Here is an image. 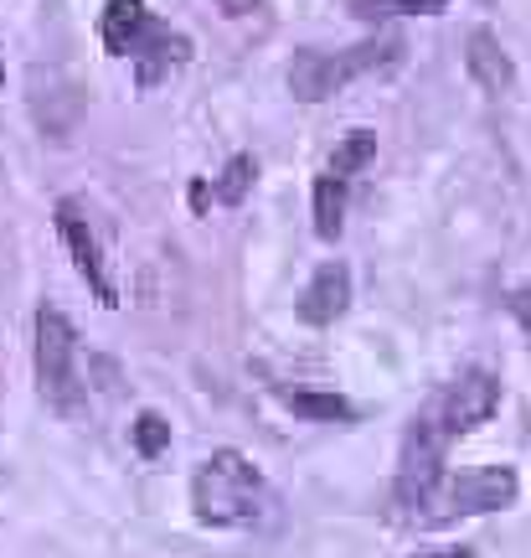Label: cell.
<instances>
[{
	"mask_svg": "<svg viewBox=\"0 0 531 558\" xmlns=\"http://www.w3.org/2000/svg\"><path fill=\"white\" fill-rule=\"evenodd\" d=\"M501 409V383L485 367H465L459 378H449L413 414L408 435H403V456H397V481H393V507L403 518H423V507H439L444 492V456L459 435H470L474 424Z\"/></svg>",
	"mask_w": 531,
	"mask_h": 558,
	"instance_id": "obj_1",
	"label": "cell"
},
{
	"mask_svg": "<svg viewBox=\"0 0 531 558\" xmlns=\"http://www.w3.org/2000/svg\"><path fill=\"white\" fill-rule=\"evenodd\" d=\"M192 507H197V518L207 527H269L279 522V497L274 486L263 481L248 456H237V450H212V456L197 465V476H192Z\"/></svg>",
	"mask_w": 531,
	"mask_h": 558,
	"instance_id": "obj_2",
	"label": "cell"
},
{
	"mask_svg": "<svg viewBox=\"0 0 531 558\" xmlns=\"http://www.w3.org/2000/svg\"><path fill=\"white\" fill-rule=\"evenodd\" d=\"M99 32L114 58L139 62V83H156L160 73H171V68H181V62L192 58V41L181 37V32H171L165 21L150 16L145 0H109Z\"/></svg>",
	"mask_w": 531,
	"mask_h": 558,
	"instance_id": "obj_3",
	"label": "cell"
},
{
	"mask_svg": "<svg viewBox=\"0 0 531 558\" xmlns=\"http://www.w3.org/2000/svg\"><path fill=\"white\" fill-rule=\"evenodd\" d=\"M403 62V41L382 37V41H356V47H341V52H325V47H305L289 62V94L305 104H320L341 94L346 83L372 78V73H387Z\"/></svg>",
	"mask_w": 531,
	"mask_h": 558,
	"instance_id": "obj_4",
	"label": "cell"
},
{
	"mask_svg": "<svg viewBox=\"0 0 531 558\" xmlns=\"http://www.w3.org/2000/svg\"><path fill=\"white\" fill-rule=\"evenodd\" d=\"M37 388L58 414L83 409V378H78V331L58 305L37 311Z\"/></svg>",
	"mask_w": 531,
	"mask_h": 558,
	"instance_id": "obj_5",
	"label": "cell"
},
{
	"mask_svg": "<svg viewBox=\"0 0 531 558\" xmlns=\"http://www.w3.org/2000/svg\"><path fill=\"white\" fill-rule=\"evenodd\" d=\"M372 156H376L372 130H351V135L335 145L331 166H325L320 181H316V233L320 239H335V233H341V218H346V186H351V177Z\"/></svg>",
	"mask_w": 531,
	"mask_h": 558,
	"instance_id": "obj_6",
	"label": "cell"
},
{
	"mask_svg": "<svg viewBox=\"0 0 531 558\" xmlns=\"http://www.w3.org/2000/svg\"><path fill=\"white\" fill-rule=\"evenodd\" d=\"M516 501V471L511 465H485V471H465V476L444 481L439 492V522L470 518V512H495Z\"/></svg>",
	"mask_w": 531,
	"mask_h": 558,
	"instance_id": "obj_7",
	"label": "cell"
},
{
	"mask_svg": "<svg viewBox=\"0 0 531 558\" xmlns=\"http://www.w3.org/2000/svg\"><path fill=\"white\" fill-rule=\"evenodd\" d=\"M58 233H62V243H67L73 264H78V275L94 284V295H99L103 305H119L114 279H109V269H103L99 239H94V228H88V218H83L78 202H58Z\"/></svg>",
	"mask_w": 531,
	"mask_h": 558,
	"instance_id": "obj_8",
	"label": "cell"
},
{
	"mask_svg": "<svg viewBox=\"0 0 531 558\" xmlns=\"http://www.w3.org/2000/svg\"><path fill=\"white\" fill-rule=\"evenodd\" d=\"M346 305H351V269L346 264H320L316 279L299 295V320L331 326L335 316H346Z\"/></svg>",
	"mask_w": 531,
	"mask_h": 558,
	"instance_id": "obj_9",
	"label": "cell"
},
{
	"mask_svg": "<svg viewBox=\"0 0 531 558\" xmlns=\"http://www.w3.org/2000/svg\"><path fill=\"white\" fill-rule=\"evenodd\" d=\"M465 68H470V78L485 88V94H511L516 83V68L506 58V47L485 32V26H474L470 41H465Z\"/></svg>",
	"mask_w": 531,
	"mask_h": 558,
	"instance_id": "obj_10",
	"label": "cell"
},
{
	"mask_svg": "<svg viewBox=\"0 0 531 558\" xmlns=\"http://www.w3.org/2000/svg\"><path fill=\"white\" fill-rule=\"evenodd\" d=\"M356 16H433V11H444L449 0H351Z\"/></svg>",
	"mask_w": 531,
	"mask_h": 558,
	"instance_id": "obj_11",
	"label": "cell"
},
{
	"mask_svg": "<svg viewBox=\"0 0 531 558\" xmlns=\"http://www.w3.org/2000/svg\"><path fill=\"white\" fill-rule=\"evenodd\" d=\"M254 177H258L254 156H233V160H227V171H222V181H217V197L227 202V207H237V202L248 197V186H254Z\"/></svg>",
	"mask_w": 531,
	"mask_h": 558,
	"instance_id": "obj_12",
	"label": "cell"
},
{
	"mask_svg": "<svg viewBox=\"0 0 531 558\" xmlns=\"http://www.w3.org/2000/svg\"><path fill=\"white\" fill-rule=\"evenodd\" d=\"M284 399H289V409H299L310 418H356L351 403L335 399V393H284Z\"/></svg>",
	"mask_w": 531,
	"mask_h": 558,
	"instance_id": "obj_13",
	"label": "cell"
},
{
	"mask_svg": "<svg viewBox=\"0 0 531 558\" xmlns=\"http://www.w3.org/2000/svg\"><path fill=\"white\" fill-rule=\"evenodd\" d=\"M135 445H139V456H160V450L171 445V424L160 414H139L135 418Z\"/></svg>",
	"mask_w": 531,
	"mask_h": 558,
	"instance_id": "obj_14",
	"label": "cell"
},
{
	"mask_svg": "<svg viewBox=\"0 0 531 558\" xmlns=\"http://www.w3.org/2000/svg\"><path fill=\"white\" fill-rule=\"evenodd\" d=\"M511 311H516V320H521V331L531 337V279L511 295Z\"/></svg>",
	"mask_w": 531,
	"mask_h": 558,
	"instance_id": "obj_15",
	"label": "cell"
},
{
	"mask_svg": "<svg viewBox=\"0 0 531 558\" xmlns=\"http://www.w3.org/2000/svg\"><path fill=\"white\" fill-rule=\"evenodd\" d=\"M217 5H222L227 16H248V11H254L258 0H217Z\"/></svg>",
	"mask_w": 531,
	"mask_h": 558,
	"instance_id": "obj_16",
	"label": "cell"
},
{
	"mask_svg": "<svg viewBox=\"0 0 531 558\" xmlns=\"http://www.w3.org/2000/svg\"><path fill=\"white\" fill-rule=\"evenodd\" d=\"M418 558H474L470 548H439V554H418Z\"/></svg>",
	"mask_w": 531,
	"mask_h": 558,
	"instance_id": "obj_17",
	"label": "cell"
}]
</instances>
